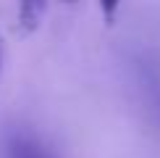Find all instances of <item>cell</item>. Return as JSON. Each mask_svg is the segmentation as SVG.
<instances>
[{
  "mask_svg": "<svg viewBox=\"0 0 160 158\" xmlns=\"http://www.w3.org/2000/svg\"><path fill=\"white\" fill-rule=\"evenodd\" d=\"M0 158H58L48 142H42L32 132H11L3 142Z\"/></svg>",
  "mask_w": 160,
  "mask_h": 158,
  "instance_id": "1",
  "label": "cell"
}]
</instances>
